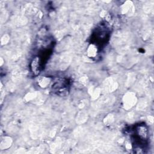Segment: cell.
<instances>
[{"instance_id": "obj_1", "label": "cell", "mask_w": 154, "mask_h": 154, "mask_svg": "<svg viewBox=\"0 0 154 154\" xmlns=\"http://www.w3.org/2000/svg\"><path fill=\"white\" fill-rule=\"evenodd\" d=\"M31 69L34 75H38L40 73L42 69V61L40 57H36L33 58L31 63Z\"/></svg>"}]
</instances>
